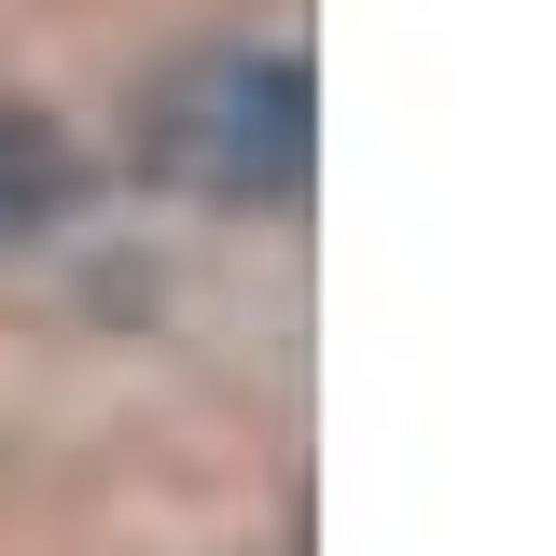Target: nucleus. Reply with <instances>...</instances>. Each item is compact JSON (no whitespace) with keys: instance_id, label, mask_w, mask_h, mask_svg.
<instances>
[{"instance_id":"f257e3e1","label":"nucleus","mask_w":556,"mask_h":556,"mask_svg":"<svg viewBox=\"0 0 556 556\" xmlns=\"http://www.w3.org/2000/svg\"><path fill=\"white\" fill-rule=\"evenodd\" d=\"M306 139H320L306 56L292 42H223V56L153 84L139 167L167 195H208V208H278V195H306Z\"/></svg>"},{"instance_id":"f03ea898","label":"nucleus","mask_w":556,"mask_h":556,"mask_svg":"<svg viewBox=\"0 0 556 556\" xmlns=\"http://www.w3.org/2000/svg\"><path fill=\"white\" fill-rule=\"evenodd\" d=\"M70 195H84L70 126H56V112H28V98H0V237H42Z\"/></svg>"}]
</instances>
